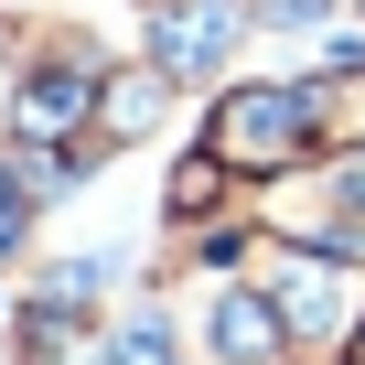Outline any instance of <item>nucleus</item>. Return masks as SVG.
Returning a JSON list of instances; mask_svg holds the SVG:
<instances>
[{
  "label": "nucleus",
  "instance_id": "obj_2",
  "mask_svg": "<svg viewBox=\"0 0 365 365\" xmlns=\"http://www.w3.org/2000/svg\"><path fill=\"white\" fill-rule=\"evenodd\" d=\"M226 43H237V0H172L161 11V65L172 76H205Z\"/></svg>",
  "mask_w": 365,
  "mask_h": 365
},
{
  "label": "nucleus",
  "instance_id": "obj_4",
  "mask_svg": "<svg viewBox=\"0 0 365 365\" xmlns=\"http://www.w3.org/2000/svg\"><path fill=\"white\" fill-rule=\"evenodd\" d=\"M118 365H172V344H161V322H140V333L118 344Z\"/></svg>",
  "mask_w": 365,
  "mask_h": 365
},
{
  "label": "nucleus",
  "instance_id": "obj_1",
  "mask_svg": "<svg viewBox=\"0 0 365 365\" xmlns=\"http://www.w3.org/2000/svg\"><path fill=\"white\" fill-rule=\"evenodd\" d=\"M312 118H322V86H247L215 108V150L226 161H301Z\"/></svg>",
  "mask_w": 365,
  "mask_h": 365
},
{
  "label": "nucleus",
  "instance_id": "obj_5",
  "mask_svg": "<svg viewBox=\"0 0 365 365\" xmlns=\"http://www.w3.org/2000/svg\"><path fill=\"white\" fill-rule=\"evenodd\" d=\"M0 226H11V205H0Z\"/></svg>",
  "mask_w": 365,
  "mask_h": 365
},
{
  "label": "nucleus",
  "instance_id": "obj_3",
  "mask_svg": "<svg viewBox=\"0 0 365 365\" xmlns=\"http://www.w3.org/2000/svg\"><path fill=\"white\" fill-rule=\"evenodd\" d=\"M258 333H269L258 301H226V354H258Z\"/></svg>",
  "mask_w": 365,
  "mask_h": 365
}]
</instances>
